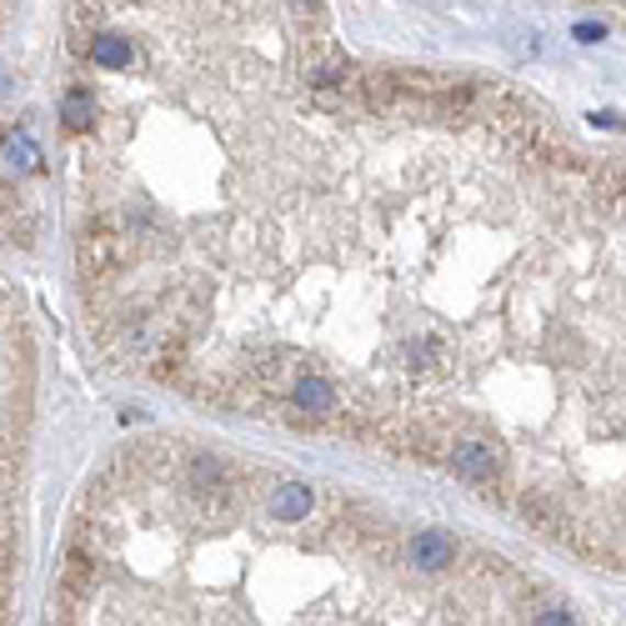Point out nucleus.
I'll return each mask as SVG.
<instances>
[{
	"label": "nucleus",
	"instance_id": "f257e3e1",
	"mask_svg": "<svg viewBox=\"0 0 626 626\" xmlns=\"http://www.w3.org/2000/svg\"><path fill=\"white\" fill-rule=\"evenodd\" d=\"M51 626H586L501 551L186 441L91 487Z\"/></svg>",
	"mask_w": 626,
	"mask_h": 626
},
{
	"label": "nucleus",
	"instance_id": "f03ea898",
	"mask_svg": "<svg viewBox=\"0 0 626 626\" xmlns=\"http://www.w3.org/2000/svg\"><path fill=\"white\" fill-rule=\"evenodd\" d=\"M21 361L15 351V316L0 301V366ZM25 411V401L15 396V376H0V432H15V416ZM15 491H0V626H15Z\"/></svg>",
	"mask_w": 626,
	"mask_h": 626
},
{
	"label": "nucleus",
	"instance_id": "7ed1b4c3",
	"mask_svg": "<svg viewBox=\"0 0 626 626\" xmlns=\"http://www.w3.org/2000/svg\"><path fill=\"white\" fill-rule=\"evenodd\" d=\"M60 121H66L70 131H91L96 125V96L86 91V86H70L66 101H60Z\"/></svg>",
	"mask_w": 626,
	"mask_h": 626
}]
</instances>
